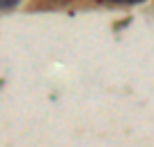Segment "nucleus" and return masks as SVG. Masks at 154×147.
Wrapping results in <instances>:
<instances>
[{"instance_id":"2","label":"nucleus","mask_w":154,"mask_h":147,"mask_svg":"<svg viewBox=\"0 0 154 147\" xmlns=\"http://www.w3.org/2000/svg\"><path fill=\"white\" fill-rule=\"evenodd\" d=\"M108 2H115V5H138L143 0H108Z\"/></svg>"},{"instance_id":"1","label":"nucleus","mask_w":154,"mask_h":147,"mask_svg":"<svg viewBox=\"0 0 154 147\" xmlns=\"http://www.w3.org/2000/svg\"><path fill=\"white\" fill-rule=\"evenodd\" d=\"M16 5H19V0H2V12H9Z\"/></svg>"},{"instance_id":"3","label":"nucleus","mask_w":154,"mask_h":147,"mask_svg":"<svg viewBox=\"0 0 154 147\" xmlns=\"http://www.w3.org/2000/svg\"><path fill=\"white\" fill-rule=\"evenodd\" d=\"M51 2H60V5H62V2H69V0H51Z\"/></svg>"}]
</instances>
